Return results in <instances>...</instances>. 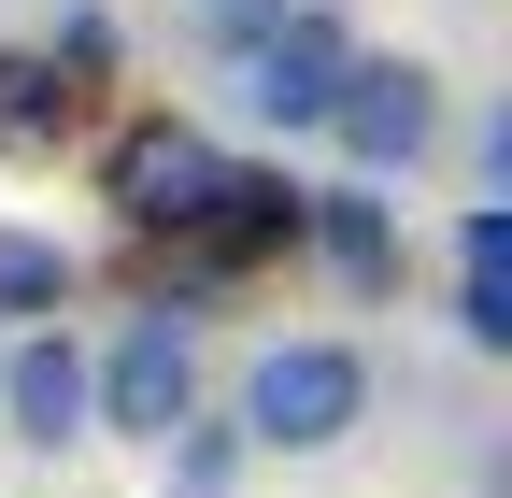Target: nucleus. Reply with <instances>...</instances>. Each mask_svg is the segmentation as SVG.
<instances>
[{
    "label": "nucleus",
    "mask_w": 512,
    "mask_h": 498,
    "mask_svg": "<svg viewBox=\"0 0 512 498\" xmlns=\"http://www.w3.org/2000/svg\"><path fill=\"white\" fill-rule=\"evenodd\" d=\"M72 129H86V86L43 43H0V157H57Z\"/></svg>",
    "instance_id": "1a4fd4ad"
},
{
    "label": "nucleus",
    "mask_w": 512,
    "mask_h": 498,
    "mask_svg": "<svg viewBox=\"0 0 512 498\" xmlns=\"http://www.w3.org/2000/svg\"><path fill=\"white\" fill-rule=\"evenodd\" d=\"M342 57H356V29L328 15V0H299L285 29H256V43L228 57V100L256 114V129H313V114H328V86H342Z\"/></svg>",
    "instance_id": "39448f33"
},
{
    "label": "nucleus",
    "mask_w": 512,
    "mask_h": 498,
    "mask_svg": "<svg viewBox=\"0 0 512 498\" xmlns=\"http://www.w3.org/2000/svg\"><path fill=\"white\" fill-rule=\"evenodd\" d=\"M214 129H185V114H128V129L100 143V200H114V228H143V242H171L185 214H200V185H214Z\"/></svg>",
    "instance_id": "20e7f679"
},
{
    "label": "nucleus",
    "mask_w": 512,
    "mask_h": 498,
    "mask_svg": "<svg viewBox=\"0 0 512 498\" xmlns=\"http://www.w3.org/2000/svg\"><path fill=\"white\" fill-rule=\"evenodd\" d=\"M470 185H484V200H512V114H498V100L470 114Z\"/></svg>",
    "instance_id": "4468645a"
},
{
    "label": "nucleus",
    "mask_w": 512,
    "mask_h": 498,
    "mask_svg": "<svg viewBox=\"0 0 512 498\" xmlns=\"http://www.w3.org/2000/svg\"><path fill=\"white\" fill-rule=\"evenodd\" d=\"M185 399H200V328H171V314H128L86 356V427L100 442H157Z\"/></svg>",
    "instance_id": "7ed1b4c3"
},
{
    "label": "nucleus",
    "mask_w": 512,
    "mask_h": 498,
    "mask_svg": "<svg viewBox=\"0 0 512 498\" xmlns=\"http://www.w3.org/2000/svg\"><path fill=\"white\" fill-rule=\"evenodd\" d=\"M299 0H185V29H200V57H242L256 29H285Z\"/></svg>",
    "instance_id": "f8f14e48"
},
{
    "label": "nucleus",
    "mask_w": 512,
    "mask_h": 498,
    "mask_svg": "<svg viewBox=\"0 0 512 498\" xmlns=\"http://www.w3.org/2000/svg\"><path fill=\"white\" fill-rule=\"evenodd\" d=\"M313 129L342 143V171H370V185H413V171L441 157V129H456V86H441V57H413V43H356Z\"/></svg>",
    "instance_id": "f03ea898"
},
{
    "label": "nucleus",
    "mask_w": 512,
    "mask_h": 498,
    "mask_svg": "<svg viewBox=\"0 0 512 498\" xmlns=\"http://www.w3.org/2000/svg\"><path fill=\"white\" fill-rule=\"evenodd\" d=\"M299 242L328 257L356 299H399V200H384L370 171H342V185H299Z\"/></svg>",
    "instance_id": "0eeeda50"
},
{
    "label": "nucleus",
    "mask_w": 512,
    "mask_h": 498,
    "mask_svg": "<svg viewBox=\"0 0 512 498\" xmlns=\"http://www.w3.org/2000/svg\"><path fill=\"white\" fill-rule=\"evenodd\" d=\"M242 470H256V442H242V413H214V399H185V413L157 427V498H242Z\"/></svg>",
    "instance_id": "9d476101"
},
{
    "label": "nucleus",
    "mask_w": 512,
    "mask_h": 498,
    "mask_svg": "<svg viewBox=\"0 0 512 498\" xmlns=\"http://www.w3.org/2000/svg\"><path fill=\"white\" fill-rule=\"evenodd\" d=\"M0 442H15V456L100 442V427H86V342H72V314H43V328L0 342Z\"/></svg>",
    "instance_id": "423d86ee"
},
{
    "label": "nucleus",
    "mask_w": 512,
    "mask_h": 498,
    "mask_svg": "<svg viewBox=\"0 0 512 498\" xmlns=\"http://www.w3.org/2000/svg\"><path fill=\"white\" fill-rule=\"evenodd\" d=\"M43 57H57V72H72V86H114V57H128V43H114V15H86V0H72Z\"/></svg>",
    "instance_id": "ddd939ff"
},
{
    "label": "nucleus",
    "mask_w": 512,
    "mask_h": 498,
    "mask_svg": "<svg viewBox=\"0 0 512 498\" xmlns=\"http://www.w3.org/2000/svg\"><path fill=\"white\" fill-rule=\"evenodd\" d=\"M86 299V257L57 228H0V328H43V314H72Z\"/></svg>",
    "instance_id": "9b49d317"
},
{
    "label": "nucleus",
    "mask_w": 512,
    "mask_h": 498,
    "mask_svg": "<svg viewBox=\"0 0 512 498\" xmlns=\"http://www.w3.org/2000/svg\"><path fill=\"white\" fill-rule=\"evenodd\" d=\"M456 342L470 356H512V200H470L456 214Z\"/></svg>",
    "instance_id": "6e6552de"
},
{
    "label": "nucleus",
    "mask_w": 512,
    "mask_h": 498,
    "mask_svg": "<svg viewBox=\"0 0 512 498\" xmlns=\"http://www.w3.org/2000/svg\"><path fill=\"white\" fill-rule=\"evenodd\" d=\"M242 442L256 456H342L356 427H370V356L342 328H299V342H256L242 356Z\"/></svg>",
    "instance_id": "f257e3e1"
}]
</instances>
